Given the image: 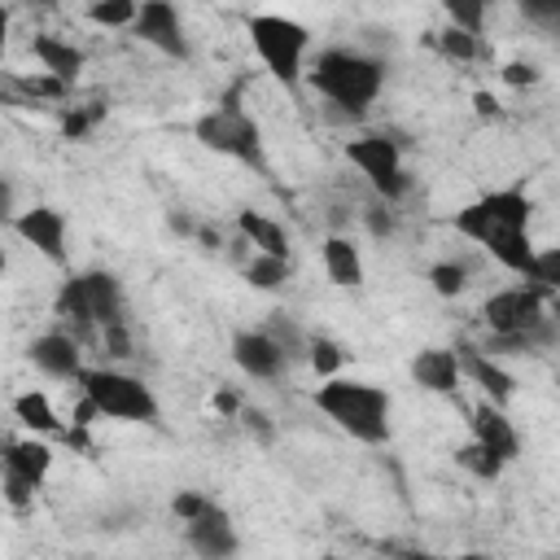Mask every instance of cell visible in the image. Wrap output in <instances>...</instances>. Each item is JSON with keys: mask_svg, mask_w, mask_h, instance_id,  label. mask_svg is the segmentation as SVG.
I'll return each mask as SVG.
<instances>
[{"mask_svg": "<svg viewBox=\"0 0 560 560\" xmlns=\"http://www.w3.org/2000/svg\"><path fill=\"white\" fill-rule=\"evenodd\" d=\"M529 214H534V201L525 188H494L455 210V232L481 245L499 267L525 276L534 262Z\"/></svg>", "mask_w": 560, "mask_h": 560, "instance_id": "1", "label": "cell"}, {"mask_svg": "<svg viewBox=\"0 0 560 560\" xmlns=\"http://www.w3.org/2000/svg\"><path fill=\"white\" fill-rule=\"evenodd\" d=\"M315 407L354 442L363 446H381L389 442V411L394 398L372 385V381H354V376H324V385L315 389Z\"/></svg>", "mask_w": 560, "mask_h": 560, "instance_id": "2", "label": "cell"}, {"mask_svg": "<svg viewBox=\"0 0 560 560\" xmlns=\"http://www.w3.org/2000/svg\"><path fill=\"white\" fill-rule=\"evenodd\" d=\"M306 79L341 114H363L385 88V61L359 48H324L315 52V66L306 70Z\"/></svg>", "mask_w": 560, "mask_h": 560, "instance_id": "3", "label": "cell"}, {"mask_svg": "<svg viewBox=\"0 0 560 560\" xmlns=\"http://www.w3.org/2000/svg\"><path fill=\"white\" fill-rule=\"evenodd\" d=\"M52 311H57V319H66L83 337L101 332L105 324L122 319V284L114 271H74L70 280H61Z\"/></svg>", "mask_w": 560, "mask_h": 560, "instance_id": "4", "label": "cell"}, {"mask_svg": "<svg viewBox=\"0 0 560 560\" xmlns=\"http://www.w3.org/2000/svg\"><path fill=\"white\" fill-rule=\"evenodd\" d=\"M192 136H197L206 149H214V153H223V158L245 162L249 171H267L262 131H258L254 114H245V109H241L236 88H232L214 109H206V114L192 122Z\"/></svg>", "mask_w": 560, "mask_h": 560, "instance_id": "5", "label": "cell"}, {"mask_svg": "<svg viewBox=\"0 0 560 560\" xmlns=\"http://www.w3.org/2000/svg\"><path fill=\"white\" fill-rule=\"evenodd\" d=\"M79 389L83 398L101 411V420H131V424H158L162 407L153 398V389L118 368H83L79 372Z\"/></svg>", "mask_w": 560, "mask_h": 560, "instance_id": "6", "label": "cell"}, {"mask_svg": "<svg viewBox=\"0 0 560 560\" xmlns=\"http://www.w3.org/2000/svg\"><path fill=\"white\" fill-rule=\"evenodd\" d=\"M249 31V44L258 52V61L271 70V79H280L284 88H298L302 83V61H306V48H311V31L284 13H254L245 22Z\"/></svg>", "mask_w": 560, "mask_h": 560, "instance_id": "7", "label": "cell"}, {"mask_svg": "<svg viewBox=\"0 0 560 560\" xmlns=\"http://www.w3.org/2000/svg\"><path fill=\"white\" fill-rule=\"evenodd\" d=\"M346 158L368 175V184L385 197V206L402 201L411 192V175L402 171V153H398V140L389 136H359L346 144Z\"/></svg>", "mask_w": 560, "mask_h": 560, "instance_id": "8", "label": "cell"}, {"mask_svg": "<svg viewBox=\"0 0 560 560\" xmlns=\"http://www.w3.org/2000/svg\"><path fill=\"white\" fill-rule=\"evenodd\" d=\"M547 302H551V293H542L538 284L525 280V284H512V289L490 293L486 306H481V315H486V328L494 337H521V346H525V332L547 315Z\"/></svg>", "mask_w": 560, "mask_h": 560, "instance_id": "9", "label": "cell"}, {"mask_svg": "<svg viewBox=\"0 0 560 560\" xmlns=\"http://www.w3.org/2000/svg\"><path fill=\"white\" fill-rule=\"evenodd\" d=\"M131 31L153 44L158 52L175 57V61H188V35H184V22H179V9L171 0H140L136 4V18H131Z\"/></svg>", "mask_w": 560, "mask_h": 560, "instance_id": "10", "label": "cell"}, {"mask_svg": "<svg viewBox=\"0 0 560 560\" xmlns=\"http://www.w3.org/2000/svg\"><path fill=\"white\" fill-rule=\"evenodd\" d=\"M13 223V232L26 241V245H35L48 262H66V214L57 210V206H31V210H22V214H13L9 219Z\"/></svg>", "mask_w": 560, "mask_h": 560, "instance_id": "11", "label": "cell"}, {"mask_svg": "<svg viewBox=\"0 0 560 560\" xmlns=\"http://www.w3.org/2000/svg\"><path fill=\"white\" fill-rule=\"evenodd\" d=\"M26 359L44 376H52V381H79V372H83V350H79V341L70 332H44V337H35L31 350H26Z\"/></svg>", "mask_w": 560, "mask_h": 560, "instance_id": "12", "label": "cell"}, {"mask_svg": "<svg viewBox=\"0 0 560 560\" xmlns=\"http://www.w3.org/2000/svg\"><path fill=\"white\" fill-rule=\"evenodd\" d=\"M472 442H481L486 451H494L503 464H512L516 455H521V433H516V424L508 420V411L499 407V402H477L472 407Z\"/></svg>", "mask_w": 560, "mask_h": 560, "instance_id": "13", "label": "cell"}, {"mask_svg": "<svg viewBox=\"0 0 560 560\" xmlns=\"http://www.w3.org/2000/svg\"><path fill=\"white\" fill-rule=\"evenodd\" d=\"M232 359H236V368L245 372V376H254V381H276L280 372H284V354H280V346L262 332V328H249V332H236L232 337Z\"/></svg>", "mask_w": 560, "mask_h": 560, "instance_id": "14", "label": "cell"}, {"mask_svg": "<svg viewBox=\"0 0 560 560\" xmlns=\"http://www.w3.org/2000/svg\"><path fill=\"white\" fill-rule=\"evenodd\" d=\"M188 547L206 560H223V556L236 551V529H232V521L219 503L210 512H201L197 521H188Z\"/></svg>", "mask_w": 560, "mask_h": 560, "instance_id": "15", "label": "cell"}, {"mask_svg": "<svg viewBox=\"0 0 560 560\" xmlns=\"http://www.w3.org/2000/svg\"><path fill=\"white\" fill-rule=\"evenodd\" d=\"M411 376L429 394H455L459 389V354L442 350V346H429L411 359Z\"/></svg>", "mask_w": 560, "mask_h": 560, "instance_id": "16", "label": "cell"}, {"mask_svg": "<svg viewBox=\"0 0 560 560\" xmlns=\"http://www.w3.org/2000/svg\"><path fill=\"white\" fill-rule=\"evenodd\" d=\"M459 376H472V381L486 389V398H490V402H499V407L516 394L512 372H508V368H499V363H494V354H486V350H464V354H459Z\"/></svg>", "mask_w": 560, "mask_h": 560, "instance_id": "17", "label": "cell"}, {"mask_svg": "<svg viewBox=\"0 0 560 560\" xmlns=\"http://www.w3.org/2000/svg\"><path fill=\"white\" fill-rule=\"evenodd\" d=\"M31 52H35V61L44 66V74H52V79H61V83H74L79 70H83V48H74L70 39L35 35V39H31Z\"/></svg>", "mask_w": 560, "mask_h": 560, "instance_id": "18", "label": "cell"}, {"mask_svg": "<svg viewBox=\"0 0 560 560\" xmlns=\"http://www.w3.org/2000/svg\"><path fill=\"white\" fill-rule=\"evenodd\" d=\"M0 464H4L9 472H18V477L44 486V477H48V468H52V446L39 442V438H22V442H9V446H4Z\"/></svg>", "mask_w": 560, "mask_h": 560, "instance_id": "19", "label": "cell"}, {"mask_svg": "<svg viewBox=\"0 0 560 560\" xmlns=\"http://www.w3.org/2000/svg\"><path fill=\"white\" fill-rule=\"evenodd\" d=\"M324 271H328V280L332 284H341V289H354V284H363V254H359V245L350 241V236H328L324 241Z\"/></svg>", "mask_w": 560, "mask_h": 560, "instance_id": "20", "label": "cell"}, {"mask_svg": "<svg viewBox=\"0 0 560 560\" xmlns=\"http://www.w3.org/2000/svg\"><path fill=\"white\" fill-rule=\"evenodd\" d=\"M236 228H241L245 245H254L258 254H280V258H289V232H284L276 219H267L262 210H241V214H236Z\"/></svg>", "mask_w": 560, "mask_h": 560, "instance_id": "21", "label": "cell"}, {"mask_svg": "<svg viewBox=\"0 0 560 560\" xmlns=\"http://www.w3.org/2000/svg\"><path fill=\"white\" fill-rule=\"evenodd\" d=\"M13 416H18L31 433H61V416H57L52 398H48V394H39V389L18 394V398H13Z\"/></svg>", "mask_w": 560, "mask_h": 560, "instance_id": "22", "label": "cell"}, {"mask_svg": "<svg viewBox=\"0 0 560 560\" xmlns=\"http://www.w3.org/2000/svg\"><path fill=\"white\" fill-rule=\"evenodd\" d=\"M289 276H293V267H289V258H280V254H254V258L245 262V280H249L254 289H284Z\"/></svg>", "mask_w": 560, "mask_h": 560, "instance_id": "23", "label": "cell"}, {"mask_svg": "<svg viewBox=\"0 0 560 560\" xmlns=\"http://www.w3.org/2000/svg\"><path fill=\"white\" fill-rule=\"evenodd\" d=\"M101 122H105V105H101V101L70 105V109L61 114V136H66V140H88Z\"/></svg>", "mask_w": 560, "mask_h": 560, "instance_id": "24", "label": "cell"}, {"mask_svg": "<svg viewBox=\"0 0 560 560\" xmlns=\"http://www.w3.org/2000/svg\"><path fill=\"white\" fill-rule=\"evenodd\" d=\"M262 332L280 346V354H284V359H306V332H302L289 315H271V319L262 324Z\"/></svg>", "mask_w": 560, "mask_h": 560, "instance_id": "25", "label": "cell"}, {"mask_svg": "<svg viewBox=\"0 0 560 560\" xmlns=\"http://www.w3.org/2000/svg\"><path fill=\"white\" fill-rule=\"evenodd\" d=\"M438 52L442 57H451V61H477L486 48H481V35H468V31H459V26H446V31H438Z\"/></svg>", "mask_w": 560, "mask_h": 560, "instance_id": "26", "label": "cell"}, {"mask_svg": "<svg viewBox=\"0 0 560 560\" xmlns=\"http://www.w3.org/2000/svg\"><path fill=\"white\" fill-rule=\"evenodd\" d=\"M525 280H529V284H538L542 293H551V298H556V289H560V249H556V245L534 249V262H529Z\"/></svg>", "mask_w": 560, "mask_h": 560, "instance_id": "27", "label": "cell"}, {"mask_svg": "<svg viewBox=\"0 0 560 560\" xmlns=\"http://www.w3.org/2000/svg\"><path fill=\"white\" fill-rule=\"evenodd\" d=\"M455 459H459V468H468L477 481H499V472H503V459H499L494 451H486L481 442H468L464 451H455Z\"/></svg>", "mask_w": 560, "mask_h": 560, "instance_id": "28", "label": "cell"}, {"mask_svg": "<svg viewBox=\"0 0 560 560\" xmlns=\"http://www.w3.org/2000/svg\"><path fill=\"white\" fill-rule=\"evenodd\" d=\"M429 284H433V293H438V298H459V293H464V284H468V267H464V262H455V258L433 262V267H429Z\"/></svg>", "mask_w": 560, "mask_h": 560, "instance_id": "29", "label": "cell"}, {"mask_svg": "<svg viewBox=\"0 0 560 560\" xmlns=\"http://www.w3.org/2000/svg\"><path fill=\"white\" fill-rule=\"evenodd\" d=\"M341 359H346V354H341V346H337L332 337H319V332L306 337V363H311L319 376H337Z\"/></svg>", "mask_w": 560, "mask_h": 560, "instance_id": "30", "label": "cell"}, {"mask_svg": "<svg viewBox=\"0 0 560 560\" xmlns=\"http://www.w3.org/2000/svg\"><path fill=\"white\" fill-rule=\"evenodd\" d=\"M486 0H446V18H451V26H459V31H468V35H481L486 31Z\"/></svg>", "mask_w": 560, "mask_h": 560, "instance_id": "31", "label": "cell"}, {"mask_svg": "<svg viewBox=\"0 0 560 560\" xmlns=\"http://www.w3.org/2000/svg\"><path fill=\"white\" fill-rule=\"evenodd\" d=\"M136 4H140V0H92L88 18H92L96 26H131Z\"/></svg>", "mask_w": 560, "mask_h": 560, "instance_id": "32", "label": "cell"}, {"mask_svg": "<svg viewBox=\"0 0 560 560\" xmlns=\"http://www.w3.org/2000/svg\"><path fill=\"white\" fill-rule=\"evenodd\" d=\"M35 490H39L35 481H26V477H18V472H9V468L0 472V494H4V503H9V508L26 512V508L35 503Z\"/></svg>", "mask_w": 560, "mask_h": 560, "instance_id": "33", "label": "cell"}, {"mask_svg": "<svg viewBox=\"0 0 560 560\" xmlns=\"http://www.w3.org/2000/svg\"><path fill=\"white\" fill-rule=\"evenodd\" d=\"M210 508H214V499H210V494H201V490H179V494L171 499V512H175L184 525H188V521H197V516H201V512H210Z\"/></svg>", "mask_w": 560, "mask_h": 560, "instance_id": "34", "label": "cell"}, {"mask_svg": "<svg viewBox=\"0 0 560 560\" xmlns=\"http://www.w3.org/2000/svg\"><path fill=\"white\" fill-rule=\"evenodd\" d=\"M521 13L542 26V31H556L560 26V0H521Z\"/></svg>", "mask_w": 560, "mask_h": 560, "instance_id": "35", "label": "cell"}, {"mask_svg": "<svg viewBox=\"0 0 560 560\" xmlns=\"http://www.w3.org/2000/svg\"><path fill=\"white\" fill-rule=\"evenodd\" d=\"M18 88H22L26 96H44V101H61L70 83H61V79H52V74H31V79H18Z\"/></svg>", "mask_w": 560, "mask_h": 560, "instance_id": "36", "label": "cell"}, {"mask_svg": "<svg viewBox=\"0 0 560 560\" xmlns=\"http://www.w3.org/2000/svg\"><path fill=\"white\" fill-rule=\"evenodd\" d=\"M499 74H503V83H512V88H534V83L542 79V70H538L534 61H508Z\"/></svg>", "mask_w": 560, "mask_h": 560, "instance_id": "37", "label": "cell"}, {"mask_svg": "<svg viewBox=\"0 0 560 560\" xmlns=\"http://www.w3.org/2000/svg\"><path fill=\"white\" fill-rule=\"evenodd\" d=\"M472 109H477V118H503V105L490 92H472Z\"/></svg>", "mask_w": 560, "mask_h": 560, "instance_id": "38", "label": "cell"}, {"mask_svg": "<svg viewBox=\"0 0 560 560\" xmlns=\"http://www.w3.org/2000/svg\"><path fill=\"white\" fill-rule=\"evenodd\" d=\"M368 228H372V236H389L394 232V214L385 206H372L368 210Z\"/></svg>", "mask_w": 560, "mask_h": 560, "instance_id": "39", "label": "cell"}, {"mask_svg": "<svg viewBox=\"0 0 560 560\" xmlns=\"http://www.w3.org/2000/svg\"><path fill=\"white\" fill-rule=\"evenodd\" d=\"M9 219H13V184L0 179V223H9Z\"/></svg>", "mask_w": 560, "mask_h": 560, "instance_id": "40", "label": "cell"}, {"mask_svg": "<svg viewBox=\"0 0 560 560\" xmlns=\"http://www.w3.org/2000/svg\"><path fill=\"white\" fill-rule=\"evenodd\" d=\"M214 407H219V411H241L245 402H241L236 394H228V389H219V394H214Z\"/></svg>", "mask_w": 560, "mask_h": 560, "instance_id": "41", "label": "cell"}, {"mask_svg": "<svg viewBox=\"0 0 560 560\" xmlns=\"http://www.w3.org/2000/svg\"><path fill=\"white\" fill-rule=\"evenodd\" d=\"M4 48H9V13L0 4V57H4Z\"/></svg>", "mask_w": 560, "mask_h": 560, "instance_id": "42", "label": "cell"}, {"mask_svg": "<svg viewBox=\"0 0 560 560\" xmlns=\"http://www.w3.org/2000/svg\"><path fill=\"white\" fill-rule=\"evenodd\" d=\"M197 236H201V241H206V245H210V249H219V245H223V241H219V232H214V228H201V232H197Z\"/></svg>", "mask_w": 560, "mask_h": 560, "instance_id": "43", "label": "cell"}, {"mask_svg": "<svg viewBox=\"0 0 560 560\" xmlns=\"http://www.w3.org/2000/svg\"><path fill=\"white\" fill-rule=\"evenodd\" d=\"M4 271H9V254L0 249V280H4Z\"/></svg>", "mask_w": 560, "mask_h": 560, "instance_id": "44", "label": "cell"}, {"mask_svg": "<svg viewBox=\"0 0 560 560\" xmlns=\"http://www.w3.org/2000/svg\"><path fill=\"white\" fill-rule=\"evenodd\" d=\"M31 4H39V9H52V4H57V0H31Z\"/></svg>", "mask_w": 560, "mask_h": 560, "instance_id": "45", "label": "cell"}, {"mask_svg": "<svg viewBox=\"0 0 560 560\" xmlns=\"http://www.w3.org/2000/svg\"><path fill=\"white\" fill-rule=\"evenodd\" d=\"M486 4H490V0H486Z\"/></svg>", "mask_w": 560, "mask_h": 560, "instance_id": "46", "label": "cell"}]
</instances>
